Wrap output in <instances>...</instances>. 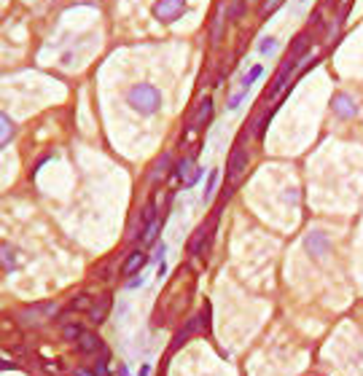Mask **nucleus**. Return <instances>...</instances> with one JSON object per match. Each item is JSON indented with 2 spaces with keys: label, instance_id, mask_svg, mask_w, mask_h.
<instances>
[{
  "label": "nucleus",
  "instance_id": "nucleus-1",
  "mask_svg": "<svg viewBox=\"0 0 363 376\" xmlns=\"http://www.w3.org/2000/svg\"><path fill=\"white\" fill-rule=\"evenodd\" d=\"M127 102L132 105L138 113H143V116H151V113H156L161 105V94L159 89L148 86V83H138V86H132L127 92Z\"/></svg>",
  "mask_w": 363,
  "mask_h": 376
},
{
  "label": "nucleus",
  "instance_id": "nucleus-2",
  "mask_svg": "<svg viewBox=\"0 0 363 376\" xmlns=\"http://www.w3.org/2000/svg\"><path fill=\"white\" fill-rule=\"evenodd\" d=\"M331 110H334V116L336 118H355L358 116V102L352 99V94L347 92H339L334 94V99H331Z\"/></svg>",
  "mask_w": 363,
  "mask_h": 376
},
{
  "label": "nucleus",
  "instance_id": "nucleus-3",
  "mask_svg": "<svg viewBox=\"0 0 363 376\" xmlns=\"http://www.w3.org/2000/svg\"><path fill=\"white\" fill-rule=\"evenodd\" d=\"M186 11V0H159L154 6V16L159 22H173Z\"/></svg>",
  "mask_w": 363,
  "mask_h": 376
},
{
  "label": "nucleus",
  "instance_id": "nucleus-4",
  "mask_svg": "<svg viewBox=\"0 0 363 376\" xmlns=\"http://www.w3.org/2000/svg\"><path fill=\"white\" fill-rule=\"evenodd\" d=\"M304 250H307V253H310L315 261H320V258H326V255L331 253V242H328V237H326V234L312 231L310 237L304 239Z\"/></svg>",
  "mask_w": 363,
  "mask_h": 376
},
{
  "label": "nucleus",
  "instance_id": "nucleus-5",
  "mask_svg": "<svg viewBox=\"0 0 363 376\" xmlns=\"http://www.w3.org/2000/svg\"><path fill=\"white\" fill-rule=\"evenodd\" d=\"M312 46V35L310 33H299L291 41V49H288V59H294V62H301V59L307 57V51H310Z\"/></svg>",
  "mask_w": 363,
  "mask_h": 376
},
{
  "label": "nucleus",
  "instance_id": "nucleus-6",
  "mask_svg": "<svg viewBox=\"0 0 363 376\" xmlns=\"http://www.w3.org/2000/svg\"><path fill=\"white\" fill-rule=\"evenodd\" d=\"M245 164H248V153L242 148H234L229 156V167H226V172H229V180H237L242 175V169H245Z\"/></svg>",
  "mask_w": 363,
  "mask_h": 376
},
{
  "label": "nucleus",
  "instance_id": "nucleus-7",
  "mask_svg": "<svg viewBox=\"0 0 363 376\" xmlns=\"http://www.w3.org/2000/svg\"><path fill=\"white\" fill-rule=\"evenodd\" d=\"M78 349L84 355H94L100 349V352H105L103 349V342H100V336L94 333V330H84V336L78 339Z\"/></svg>",
  "mask_w": 363,
  "mask_h": 376
},
{
  "label": "nucleus",
  "instance_id": "nucleus-8",
  "mask_svg": "<svg viewBox=\"0 0 363 376\" xmlns=\"http://www.w3.org/2000/svg\"><path fill=\"white\" fill-rule=\"evenodd\" d=\"M210 231H213V220H207V223H205V226H199V229H196V231H194V237H191V245H189L191 255L202 253V247H205V242H207Z\"/></svg>",
  "mask_w": 363,
  "mask_h": 376
},
{
  "label": "nucleus",
  "instance_id": "nucleus-9",
  "mask_svg": "<svg viewBox=\"0 0 363 376\" xmlns=\"http://www.w3.org/2000/svg\"><path fill=\"white\" fill-rule=\"evenodd\" d=\"M143 266H145V253L135 250V253L129 255L127 261H124V266H121V274H124V277H132V274H138Z\"/></svg>",
  "mask_w": 363,
  "mask_h": 376
},
{
  "label": "nucleus",
  "instance_id": "nucleus-10",
  "mask_svg": "<svg viewBox=\"0 0 363 376\" xmlns=\"http://www.w3.org/2000/svg\"><path fill=\"white\" fill-rule=\"evenodd\" d=\"M210 116H213V99H202L199 102V108H196V113H194V127H205V124L210 121Z\"/></svg>",
  "mask_w": 363,
  "mask_h": 376
},
{
  "label": "nucleus",
  "instance_id": "nucleus-11",
  "mask_svg": "<svg viewBox=\"0 0 363 376\" xmlns=\"http://www.w3.org/2000/svg\"><path fill=\"white\" fill-rule=\"evenodd\" d=\"M92 307H94V301H92V295H89V293L73 295V298H70V304H68L70 312H86V309H92Z\"/></svg>",
  "mask_w": 363,
  "mask_h": 376
},
{
  "label": "nucleus",
  "instance_id": "nucleus-12",
  "mask_svg": "<svg viewBox=\"0 0 363 376\" xmlns=\"http://www.w3.org/2000/svg\"><path fill=\"white\" fill-rule=\"evenodd\" d=\"M108 307H110V298H108V295H105L100 304H94V307L89 309V317H92V323H103L105 314H108Z\"/></svg>",
  "mask_w": 363,
  "mask_h": 376
},
{
  "label": "nucleus",
  "instance_id": "nucleus-13",
  "mask_svg": "<svg viewBox=\"0 0 363 376\" xmlns=\"http://www.w3.org/2000/svg\"><path fill=\"white\" fill-rule=\"evenodd\" d=\"M261 75H264V65H253V67L245 73V78H242V86H240V89H245V92H248V89L261 78Z\"/></svg>",
  "mask_w": 363,
  "mask_h": 376
},
{
  "label": "nucleus",
  "instance_id": "nucleus-14",
  "mask_svg": "<svg viewBox=\"0 0 363 376\" xmlns=\"http://www.w3.org/2000/svg\"><path fill=\"white\" fill-rule=\"evenodd\" d=\"M81 336H84V328H81L78 323H70V325H65V328H62V339H65V342H78Z\"/></svg>",
  "mask_w": 363,
  "mask_h": 376
},
{
  "label": "nucleus",
  "instance_id": "nucleus-15",
  "mask_svg": "<svg viewBox=\"0 0 363 376\" xmlns=\"http://www.w3.org/2000/svg\"><path fill=\"white\" fill-rule=\"evenodd\" d=\"M11 134H14V124L8 121V116L0 113V145H6L11 140Z\"/></svg>",
  "mask_w": 363,
  "mask_h": 376
},
{
  "label": "nucleus",
  "instance_id": "nucleus-16",
  "mask_svg": "<svg viewBox=\"0 0 363 376\" xmlns=\"http://www.w3.org/2000/svg\"><path fill=\"white\" fill-rule=\"evenodd\" d=\"M167 169H170V156H161L159 164L154 167V180H161L164 175H167Z\"/></svg>",
  "mask_w": 363,
  "mask_h": 376
},
{
  "label": "nucleus",
  "instance_id": "nucleus-17",
  "mask_svg": "<svg viewBox=\"0 0 363 376\" xmlns=\"http://www.w3.org/2000/svg\"><path fill=\"white\" fill-rule=\"evenodd\" d=\"M245 6H248V0H234L229 6V19H240L245 14Z\"/></svg>",
  "mask_w": 363,
  "mask_h": 376
},
{
  "label": "nucleus",
  "instance_id": "nucleus-18",
  "mask_svg": "<svg viewBox=\"0 0 363 376\" xmlns=\"http://www.w3.org/2000/svg\"><path fill=\"white\" fill-rule=\"evenodd\" d=\"M275 46H277V38H272V35H266V38H261V43H259V51H261V54H272V51H275Z\"/></svg>",
  "mask_w": 363,
  "mask_h": 376
},
{
  "label": "nucleus",
  "instance_id": "nucleus-19",
  "mask_svg": "<svg viewBox=\"0 0 363 376\" xmlns=\"http://www.w3.org/2000/svg\"><path fill=\"white\" fill-rule=\"evenodd\" d=\"M191 164H194V159H183V162H180L178 167H175V180H183L186 175H189Z\"/></svg>",
  "mask_w": 363,
  "mask_h": 376
},
{
  "label": "nucleus",
  "instance_id": "nucleus-20",
  "mask_svg": "<svg viewBox=\"0 0 363 376\" xmlns=\"http://www.w3.org/2000/svg\"><path fill=\"white\" fill-rule=\"evenodd\" d=\"M282 3H285V0H264V6H261V14H264V16H269V14H275L277 8L282 6Z\"/></svg>",
  "mask_w": 363,
  "mask_h": 376
},
{
  "label": "nucleus",
  "instance_id": "nucleus-21",
  "mask_svg": "<svg viewBox=\"0 0 363 376\" xmlns=\"http://www.w3.org/2000/svg\"><path fill=\"white\" fill-rule=\"evenodd\" d=\"M215 185H218V172H210V178H207V188H205V199H210L213 196V191H215Z\"/></svg>",
  "mask_w": 363,
  "mask_h": 376
},
{
  "label": "nucleus",
  "instance_id": "nucleus-22",
  "mask_svg": "<svg viewBox=\"0 0 363 376\" xmlns=\"http://www.w3.org/2000/svg\"><path fill=\"white\" fill-rule=\"evenodd\" d=\"M245 94H248V92H245V89H240V92H237V94H231V97H229V108L234 110L237 105H240L242 99H245Z\"/></svg>",
  "mask_w": 363,
  "mask_h": 376
},
{
  "label": "nucleus",
  "instance_id": "nucleus-23",
  "mask_svg": "<svg viewBox=\"0 0 363 376\" xmlns=\"http://www.w3.org/2000/svg\"><path fill=\"white\" fill-rule=\"evenodd\" d=\"M43 368H46L49 374H62V371H65V365H62V363H46Z\"/></svg>",
  "mask_w": 363,
  "mask_h": 376
},
{
  "label": "nucleus",
  "instance_id": "nucleus-24",
  "mask_svg": "<svg viewBox=\"0 0 363 376\" xmlns=\"http://www.w3.org/2000/svg\"><path fill=\"white\" fill-rule=\"evenodd\" d=\"M73 376H94V374H92V371H86V368H78Z\"/></svg>",
  "mask_w": 363,
  "mask_h": 376
},
{
  "label": "nucleus",
  "instance_id": "nucleus-25",
  "mask_svg": "<svg viewBox=\"0 0 363 376\" xmlns=\"http://www.w3.org/2000/svg\"><path fill=\"white\" fill-rule=\"evenodd\" d=\"M0 368H3V363H0Z\"/></svg>",
  "mask_w": 363,
  "mask_h": 376
}]
</instances>
